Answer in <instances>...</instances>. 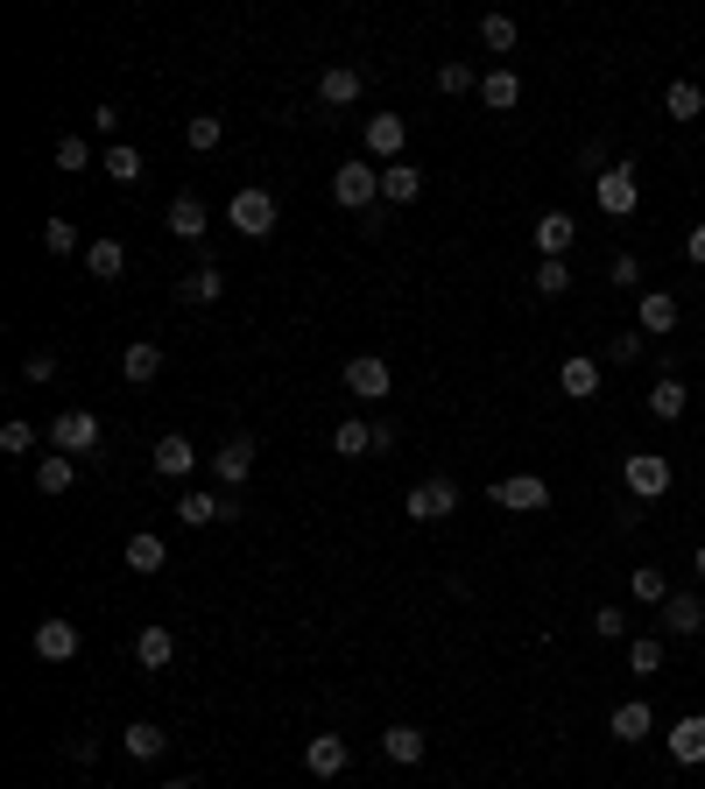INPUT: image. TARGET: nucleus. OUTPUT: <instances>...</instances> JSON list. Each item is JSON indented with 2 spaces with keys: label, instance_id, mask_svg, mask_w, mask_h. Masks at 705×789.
I'll list each match as a JSON object with an SVG mask.
<instances>
[{
  "label": "nucleus",
  "instance_id": "f257e3e1",
  "mask_svg": "<svg viewBox=\"0 0 705 789\" xmlns=\"http://www.w3.org/2000/svg\"><path fill=\"white\" fill-rule=\"evenodd\" d=\"M671 458H663V451H628L621 458V487H628V500H663V494H671Z\"/></svg>",
  "mask_w": 705,
  "mask_h": 789
},
{
  "label": "nucleus",
  "instance_id": "f03ea898",
  "mask_svg": "<svg viewBox=\"0 0 705 789\" xmlns=\"http://www.w3.org/2000/svg\"><path fill=\"white\" fill-rule=\"evenodd\" d=\"M226 226H234V233H247V240H269V233H276V198H269L261 184L234 190V205H226Z\"/></svg>",
  "mask_w": 705,
  "mask_h": 789
},
{
  "label": "nucleus",
  "instance_id": "7ed1b4c3",
  "mask_svg": "<svg viewBox=\"0 0 705 789\" xmlns=\"http://www.w3.org/2000/svg\"><path fill=\"white\" fill-rule=\"evenodd\" d=\"M593 198L606 219H635V205H642V184H635V169H621V163H606L600 177H593Z\"/></svg>",
  "mask_w": 705,
  "mask_h": 789
},
{
  "label": "nucleus",
  "instance_id": "20e7f679",
  "mask_svg": "<svg viewBox=\"0 0 705 789\" xmlns=\"http://www.w3.org/2000/svg\"><path fill=\"white\" fill-rule=\"evenodd\" d=\"M50 451L92 458V451H100V416H92V409H64V416L50 423Z\"/></svg>",
  "mask_w": 705,
  "mask_h": 789
},
{
  "label": "nucleus",
  "instance_id": "39448f33",
  "mask_svg": "<svg viewBox=\"0 0 705 789\" xmlns=\"http://www.w3.org/2000/svg\"><path fill=\"white\" fill-rule=\"evenodd\" d=\"M494 508H508V515H537V508H550V479H537V473L494 479Z\"/></svg>",
  "mask_w": 705,
  "mask_h": 789
},
{
  "label": "nucleus",
  "instance_id": "423d86ee",
  "mask_svg": "<svg viewBox=\"0 0 705 789\" xmlns=\"http://www.w3.org/2000/svg\"><path fill=\"white\" fill-rule=\"evenodd\" d=\"M360 142H367V156L388 169V163H403V142H409V127H403V113H367V127H360Z\"/></svg>",
  "mask_w": 705,
  "mask_h": 789
},
{
  "label": "nucleus",
  "instance_id": "0eeeda50",
  "mask_svg": "<svg viewBox=\"0 0 705 789\" xmlns=\"http://www.w3.org/2000/svg\"><path fill=\"white\" fill-rule=\"evenodd\" d=\"M452 508H459V487H452V479H416L409 500H403V515H409V522H445Z\"/></svg>",
  "mask_w": 705,
  "mask_h": 789
},
{
  "label": "nucleus",
  "instance_id": "6e6552de",
  "mask_svg": "<svg viewBox=\"0 0 705 789\" xmlns=\"http://www.w3.org/2000/svg\"><path fill=\"white\" fill-rule=\"evenodd\" d=\"M332 198L346 205V211H367L381 198V169L374 163H339V177H332Z\"/></svg>",
  "mask_w": 705,
  "mask_h": 789
},
{
  "label": "nucleus",
  "instance_id": "1a4fd4ad",
  "mask_svg": "<svg viewBox=\"0 0 705 789\" xmlns=\"http://www.w3.org/2000/svg\"><path fill=\"white\" fill-rule=\"evenodd\" d=\"M346 761H353V747H346V734H311V740H303V768H311L318 782L346 776Z\"/></svg>",
  "mask_w": 705,
  "mask_h": 789
},
{
  "label": "nucleus",
  "instance_id": "9d476101",
  "mask_svg": "<svg viewBox=\"0 0 705 789\" xmlns=\"http://www.w3.org/2000/svg\"><path fill=\"white\" fill-rule=\"evenodd\" d=\"M29 642H35V656H43V663H71L85 648V634H79V621H35Z\"/></svg>",
  "mask_w": 705,
  "mask_h": 789
},
{
  "label": "nucleus",
  "instance_id": "9b49d317",
  "mask_svg": "<svg viewBox=\"0 0 705 789\" xmlns=\"http://www.w3.org/2000/svg\"><path fill=\"white\" fill-rule=\"evenodd\" d=\"M234 515H240V500L205 494V487H190V494L177 500V522H190V529H205V522H234Z\"/></svg>",
  "mask_w": 705,
  "mask_h": 789
},
{
  "label": "nucleus",
  "instance_id": "f8f14e48",
  "mask_svg": "<svg viewBox=\"0 0 705 789\" xmlns=\"http://www.w3.org/2000/svg\"><path fill=\"white\" fill-rule=\"evenodd\" d=\"M169 233H177V240H190V247H198L205 240V226H212V211H205V198H198V190H177V198H169Z\"/></svg>",
  "mask_w": 705,
  "mask_h": 789
},
{
  "label": "nucleus",
  "instance_id": "ddd939ff",
  "mask_svg": "<svg viewBox=\"0 0 705 789\" xmlns=\"http://www.w3.org/2000/svg\"><path fill=\"white\" fill-rule=\"evenodd\" d=\"M606 734H614L621 747H635V740H650V734H656V712L642 705V698H621L614 712H606Z\"/></svg>",
  "mask_w": 705,
  "mask_h": 789
},
{
  "label": "nucleus",
  "instance_id": "4468645a",
  "mask_svg": "<svg viewBox=\"0 0 705 789\" xmlns=\"http://www.w3.org/2000/svg\"><path fill=\"white\" fill-rule=\"evenodd\" d=\"M346 388L360 395V402H381L395 388V374H388V360H374V353H360V360H346Z\"/></svg>",
  "mask_w": 705,
  "mask_h": 789
},
{
  "label": "nucleus",
  "instance_id": "2eb2a0df",
  "mask_svg": "<svg viewBox=\"0 0 705 789\" xmlns=\"http://www.w3.org/2000/svg\"><path fill=\"white\" fill-rule=\"evenodd\" d=\"M663 740H671V761L698 768V761H705V712H684V719H677V726H671V734H663Z\"/></svg>",
  "mask_w": 705,
  "mask_h": 789
},
{
  "label": "nucleus",
  "instance_id": "dca6fc26",
  "mask_svg": "<svg viewBox=\"0 0 705 789\" xmlns=\"http://www.w3.org/2000/svg\"><path fill=\"white\" fill-rule=\"evenodd\" d=\"M247 473H255V437H226V445L212 451V479H226V487H240Z\"/></svg>",
  "mask_w": 705,
  "mask_h": 789
},
{
  "label": "nucleus",
  "instance_id": "f3484780",
  "mask_svg": "<svg viewBox=\"0 0 705 789\" xmlns=\"http://www.w3.org/2000/svg\"><path fill=\"white\" fill-rule=\"evenodd\" d=\"M571 240H579L571 211H543V219H537V255H543V261H564V255H571Z\"/></svg>",
  "mask_w": 705,
  "mask_h": 789
},
{
  "label": "nucleus",
  "instance_id": "a211bd4d",
  "mask_svg": "<svg viewBox=\"0 0 705 789\" xmlns=\"http://www.w3.org/2000/svg\"><path fill=\"white\" fill-rule=\"evenodd\" d=\"M190 466H198V445H190L184 430H163V437H156V473H163V479H184Z\"/></svg>",
  "mask_w": 705,
  "mask_h": 789
},
{
  "label": "nucleus",
  "instance_id": "6ab92c4d",
  "mask_svg": "<svg viewBox=\"0 0 705 789\" xmlns=\"http://www.w3.org/2000/svg\"><path fill=\"white\" fill-rule=\"evenodd\" d=\"M163 564H169V543H163L156 529H135V536H127V571H142V579H156Z\"/></svg>",
  "mask_w": 705,
  "mask_h": 789
},
{
  "label": "nucleus",
  "instance_id": "aec40b11",
  "mask_svg": "<svg viewBox=\"0 0 705 789\" xmlns=\"http://www.w3.org/2000/svg\"><path fill=\"white\" fill-rule=\"evenodd\" d=\"M381 198H388V205H416V198H424V169H416V163H388V169H381Z\"/></svg>",
  "mask_w": 705,
  "mask_h": 789
},
{
  "label": "nucleus",
  "instance_id": "412c9836",
  "mask_svg": "<svg viewBox=\"0 0 705 789\" xmlns=\"http://www.w3.org/2000/svg\"><path fill=\"white\" fill-rule=\"evenodd\" d=\"M79 487V458H64V451H43V466H35V494H71Z\"/></svg>",
  "mask_w": 705,
  "mask_h": 789
},
{
  "label": "nucleus",
  "instance_id": "4be33fe9",
  "mask_svg": "<svg viewBox=\"0 0 705 789\" xmlns=\"http://www.w3.org/2000/svg\"><path fill=\"white\" fill-rule=\"evenodd\" d=\"M642 402H650V416H656V423H677V416H684V402H692V388H684L677 374H656V388L642 395Z\"/></svg>",
  "mask_w": 705,
  "mask_h": 789
},
{
  "label": "nucleus",
  "instance_id": "5701e85b",
  "mask_svg": "<svg viewBox=\"0 0 705 789\" xmlns=\"http://www.w3.org/2000/svg\"><path fill=\"white\" fill-rule=\"evenodd\" d=\"M558 388L571 402H585V395H600V360H585V353H571L564 367H558Z\"/></svg>",
  "mask_w": 705,
  "mask_h": 789
},
{
  "label": "nucleus",
  "instance_id": "b1692460",
  "mask_svg": "<svg viewBox=\"0 0 705 789\" xmlns=\"http://www.w3.org/2000/svg\"><path fill=\"white\" fill-rule=\"evenodd\" d=\"M85 268H92L100 282H121V276H127V247H121V240H106V233H100V240H85Z\"/></svg>",
  "mask_w": 705,
  "mask_h": 789
},
{
  "label": "nucleus",
  "instance_id": "393cba45",
  "mask_svg": "<svg viewBox=\"0 0 705 789\" xmlns=\"http://www.w3.org/2000/svg\"><path fill=\"white\" fill-rule=\"evenodd\" d=\"M135 663L142 669H169V663H177V634H169V627H142L135 634Z\"/></svg>",
  "mask_w": 705,
  "mask_h": 789
},
{
  "label": "nucleus",
  "instance_id": "a878e982",
  "mask_svg": "<svg viewBox=\"0 0 705 789\" xmlns=\"http://www.w3.org/2000/svg\"><path fill=\"white\" fill-rule=\"evenodd\" d=\"M360 92H367V79H360L353 64H332L325 79H318V100H325V106H353Z\"/></svg>",
  "mask_w": 705,
  "mask_h": 789
},
{
  "label": "nucleus",
  "instance_id": "bb28decb",
  "mask_svg": "<svg viewBox=\"0 0 705 789\" xmlns=\"http://www.w3.org/2000/svg\"><path fill=\"white\" fill-rule=\"evenodd\" d=\"M663 634H705V606L692 592H671V600H663Z\"/></svg>",
  "mask_w": 705,
  "mask_h": 789
},
{
  "label": "nucleus",
  "instance_id": "cd10ccee",
  "mask_svg": "<svg viewBox=\"0 0 705 789\" xmlns=\"http://www.w3.org/2000/svg\"><path fill=\"white\" fill-rule=\"evenodd\" d=\"M381 755L395 768H416L424 761V726H388V734H381Z\"/></svg>",
  "mask_w": 705,
  "mask_h": 789
},
{
  "label": "nucleus",
  "instance_id": "c85d7f7f",
  "mask_svg": "<svg viewBox=\"0 0 705 789\" xmlns=\"http://www.w3.org/2000/svg\"><path fill=\"white\" fill-rule=\"evenodd\" d=\"M121 374L135 381V388H142V381H156V374H163V345H156V339H135V345L121 353Z\"/></svg>",
  "mask_w": 705,
  "mask_h": 789
},
{
  "label": "nucleus",
  "instance_id": "c756f323",
  "mask_svg": "<svg viewBox=\"0 0 705 789\" xmlns=\"http://www.w3.org/2000/svg\"><path fill=\"white\" fill-rule=\"evenodd\" d=\"M480 100H487V113H516L522 106V79H516V71H487Z\"/></svg>",
  "mask_w": 705,
  "mask_h": 789
},
{
  "label": "nucleus",
  "instance_id": "7c9ffc66",
  "mask_svg": "<svg viewBox=\"0 0 705 789\" xmlns=\"http://www.w3.org/2000/svg\"><path fill=\"white\" fill-rule=\"evenodd\" d=\"M121 747H127V755H135V761H156L163 747H169V734H163L156 719H135V726H127V734H121Z\"/></svg>",
  "mask_w": 705,
  "mask_h": 789
},
{
  "label": "nucleus",
  "instance_id": "2f4dec72",
  "mask_svg": "<svg viewBox=\"0 0 705 789\" xmlns=\"http://www.w3.org/2000/svg\"><path fill=\"white\" fill-rule=\"evenodd\" d=\"M635 318H642V332H677V297L671 290H650Z\"/></svg>",
  "mask_w": 705,
  "mask_h": 789
},
{
  "label": "nucleus",
  "instance_id": "473e14b6",
  "mask_svg": "<svg viewBox=\"0 0 705 789\" xmlns=\"http://www.w3.org/2000/svg\"><path fill=\"white\" fill-rule=\"evenodd\" d=\"M332 451H339V458H367V451H374V423L346 416V423L332 430Z\"/></svg>",
  "mask_w": 705,
  "mask_h": 789
},
{
  "label": "nucleus",
  "instance_id": "72a5a7b5",
  "mask_svg": "<svg viewBox=\"0 0 705 789\" xmlns=\"http://www.w3.org/2000/svg\"><path fill=\"white\" fill-rule=\"evenodd\" d=\"M663 113H671V121H698V113H705V92H698L692 79L663 85Z\"/></svg>",
  "mask_w": 705,
  "mask_h": 789
},
{
  "label": "nucleus",
  "instance_id": "f704fd0d",
  "mask_svg": "<svg viewBox=\"0 0 705 789\" xmlns=\"http://www.w3.org/2000/svg\"><path fill=\"white\" fill-rule=\"evenodd\" d=\"M100 169L113 184H142V148H127V142H113L106 156H100Z\"/></svg>",
  "mask_w": 705,
  "mask_h": 789
},
{
  "label": "nucleus",
  "instance_id": "c9c22d12",
  "mask_svg": "<svg viewBox=\"0 0 705 789\" xmlns=\"http://www.w3.org/2000/svg\"><path fill=\"white\" fill-rule=\"evenodd\" d=\"M219 297H226V276H219L212 261H205V268H190V276H184V303H219Z\"/></svg>",
  "mask_w": 705,
  "mask_h": 789
},
{
  "label": "nucleus",
  "instance_id": "e433bc0d",
  "mask_svg": "<svg viewBox=\"0 0 705 789\" xmlns=\"http://www.w3.org/2000/svg\"><path fill=\"white\" fill-rule=\"evenodd\" d=\"M184 142H190V148H198V156H212V148L226 142V121H219V113H190V127H184Z\"/></svg>",
  "mask_w": 705,
  "mask_h": 789
},
{
  "label": "nucleus",
  "instance_id": "4c0bfd02",
  "mask_svg": "<svg viewBox=\"0 0 705 789\" xmlns=\"http://www.w3.org/2000/svg\"><path fill=\"white\" fill-rule=\"evenodd\" d=\"M628 592H635L642 606H663V600H671V585H663L656 564H635V571H628Z\"/></svg>",
  "mask_w": 705,
  "mask_h": 789
},
{
  "label": "nucleus",
  "instance_id": "58836bf2",
  "mask_svg": "<svg viewBox=\"0 0 705 789\" xmlns=\"http://www.w3.org/2000/svg\"><path fill=\"white\" fill-rule=\"evenodd\" d=\"M628 669H635V677H656V669H663V642H656V634H635V642H628Z\"/></svg>",
  "mask_w": 705,
  "mask_h": 789
},
{
  "label": "nucleus",
  "instance_id": "ea45409f",
  "mask_svg": "<svg viewBox=\"0 0 705 789\" xmlns=\"http://www.w3.org/2000/svg\"><path fill=\"white\" fill-rule=\"evenodd\" d=\"M480 43H487L494 56H508V50H516V22H508V14H487V22H480Z\"/></svg>",
  "mask_w": 705,
  "mask_h": 789
},
{
  "label": "nucleus",
  "instance_id": "a19ab883",
  "mask_svg": "<svg viewBox=\"0 0 705 789\" xmlns=\"http://www.w3.org/2000/svg\"><path fill=\"white\" fill-rule=\"evenodd\" d=\"M0 451H14V458H22V451H35V423L8 416V423H0Z\"/></svg>",
  "mask_w": 705,
  "mask_h": 789
},
{
  "label": "nucleus",
  "instance_id": "79ce46f5",
  "mask_svg": "<svg viewBox=\"0 0 705 789\" xmlns=\"http://www.w3.org/2000/svg\"><path fill=\"white\" fill-rule=\"evenodd\" d=\"M43 247H50V255H79V226H71V219H43Z\"/></svg>",
  "mask_w": 705,
  "mask_h": 789
},
{
  "label": "nucleus",
  "instance_id": "37998d69",
  "mask_svg": "<svg viewBox=\"0 0 705 789\" xmlns=\"http://www.w3.org/2000/svg\"><path fill=\"white\" fill-rule=\"evenodd\" d=\"M56 169H92V142H85V134H64V142H56Z\"/></svg>",
  "mask_w": 705,
  "mask_h": 789
},
{
  "label": "nucleus",
  "instance_id": "c03bdc74",
  "mask_svg": "<svg viewBox=\"0 0 705 789\" xmlns=\"http://www.w3.org/2000/svg\"><path fill=\"white\" fill-rule=\"evenodd\" d=\"M480 79H473L466 64H437V92H445V100H459V92H473Z\"/></svg>",
  "mask_w": 705,
  "mask_h": 789
},
{
  "label": "nucleus",
  "instance_id": "a18cd8bd",
  "mask_svg": "<svg viewBox=\"0 0 705 789\" xmlns=\"http://www.w3.org/2000/svg\"><path fill=\"white\" fill-rule=\"evenodd\" d=\"M537 290H543V297H564V290H571V268H564V261H537Z\"/></svg>",
  "mask_w": 705,
  "mask_h": 789
},
{
  "label": "nucleus",
  "instance_id": "49530a36",
  "mask_svg": "<svg viewBox=\"0 0 705 789\" xmlns=\"http://www.w3.org/2000/svg\"><path fill=\"white\" fill-rule=\"evenodd\" d=\"M593 634H600V642H628V613L621 606H600L593 613Z\"/></svg>",
  "mask_w": 705,
  "mask_h": 789
},
{
  "label": "nucleus",
  "instance_id": "de8ad7c7",
  "mask_svg": "<svg viewBox=\"0 0 705 789\" xmlns=\"http://www.w3.org/2000/svg\"><path fill=\"white\" fill-rule=\"evenodd\" d=\"M606 360H614V367L642 360V332H614V339H606Z\"/></svg>",
  "mask_w": 705,
  "mask_h": 789
},
{
  "label": "nucleus",
  "instance_id": "09e8293b",
  "mask_svg": "<svg viewBox=\"0 0 705 789\" xmlns=\"http://www.w3.org/2000/svg\"><path fill=\"white\" fill-rule=\"evenodd\" d=\"M22 381H35V388H43V381H56V353L43 345V353H29L22 360Z\"/></svg>",
  "mask_w": 705,
  "mask_h": 789
},
{
  "label": "nucleus",
  "instance_id": "8fccbe9b",
  "mask_svg": "<svg viewBox=\"0 0 705 789\" xmlns=\"http://www.w3.org/2000/svg\"><path fill=\"white\" fill-rule=\"evenodd\" d=\"M642 282V261L635 255H614V290H635Z\"/></svg>",
  "mask_w": 705,
  "mask_h": 789
},
{
  "label": "nucleus",
  "instance_id": "3c124183",
  "mask_svg": "<svg viewBox=\"0 0 705 789\" xmlns=\"http://www.w3.org/2000/svg\"><path fill=\"white\" fill-rule=\"evenodd\" d=\"M64 755L85 768V761H100V740H92V734H71V740H64Z\"/></svg>",
  "mask_w": 705,
  "mask_h": 789
},
{
  "label": "nucleus",
  "instance_id": "603ef678",
  "mask_svg": "<svg viewBox=\"0 0 705 789\" xmlns=\"http://www.w3.org/2000/svg\"><path fill=\"white\" fill-rule=\"evenodd\" d=\"M684 261L705 268V226H692V233H684Z\"/></svg>",
  "mask_w": 705,
  "mask_h": 789
},
{
  "label": "nucleus",
  "instance_id": "864d4df0",
  "mask_svg": "<svg viewBox=\"0 0 705 789\" xmlns=\"http://www.w3.org/2000/svg\"><path fill=\"white\" fill-rule=\"evenodd\" d=\"M692 571H698V579H705V543H698V550H692Z\"/></svg>",
  "mask_w": 705,
  "mask_h": 789
},
{
  "label": "nucleus",
  "instance_id": "5fc2aeb1",
  "mask_svg": "<svg viewBox=\"0 0 705 789\" xmlns=\"http://www.w3.org/2000/svg\"><path fill=\"white\" fill-rule=\"evenodd\" d=\"M163 789H198V782H190V776H177V782H163Z\"/></svg>",
  "mask_w": 705,
  "mask_h": 789
}]
</instances>
